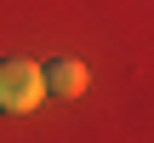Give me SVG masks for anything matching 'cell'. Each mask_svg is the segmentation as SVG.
Returning a JSON list of instances; mask_svg holds the SVG:
<instances>
[{
  "mask_svg": "<svg viewBox=\"0 0 154 143\" xmlns=\"http://www.w3.org/2000/svg\"><path fill=\"white\" fill-rule=\"evenodd\" d=\"M40 75H46V92H51V97H80L86 80H91L80 57H57V63H46Z\"/></svg>",
  "mask_w": 154,
  "mask_h": 143,
  "instance_id": "cell-2",
  "label": "cell"
},
{
  "mask_svg": "<svg viewBox=\"0 0 154 143\" xmlns=\"http://www.w3.org/2000/svg\"><path fill=\"white\" fill-rule=\"evenodd\" d=\"M46 97V75L29 57H6L0 63V115H29Z\"/></svg>",
  "mask_w": 154,
  "mask_h": 143,
  "instance_id": "cell-1",
  "label": "cell"
}]
</instances>
